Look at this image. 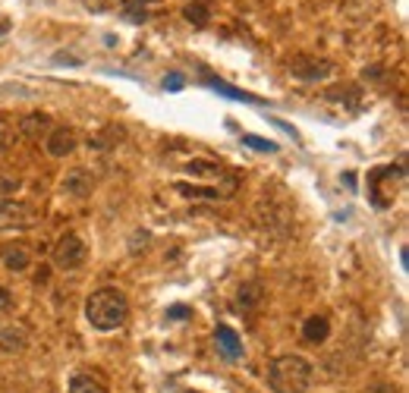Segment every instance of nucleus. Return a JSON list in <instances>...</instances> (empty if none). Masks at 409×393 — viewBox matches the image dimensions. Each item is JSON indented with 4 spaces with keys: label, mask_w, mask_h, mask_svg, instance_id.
Here are the masks:
<instances>
[{
    "label": "nucleus",
    "mask_w": 409,
    "mask_h": 393,
    "mask_svg": "<svg viewBox=\"0 0 409 393\" xmlns=\"http://www.w3.org/2000/svg\"><path fill=\"white\" fill-rule=\"evenodd\" d=\"M129 318V299L123 289L116 287H101L85 299V321H89L94 331L111 333L120 331Z\"/></svg>",
    "instance_id": "f257e3e1"
},
{
    "label": "nucleus",
    "mask_w": 409,
    "mask_h": 393,
    "mask_svg": "<svg viewBox=\"0 0 409 393\" xmlns=\"http://www.w3.org/2000/svg\"><path fill=\"white\" fill-rule=\"evenodd\" d=\"M312 377H315L312 362L296 353L277 355L268 365V387L274 393H305L312 387Z\"/></svg>",
    "instance_id": "f03ea898"
},
{
    "label": "nucleus",
    "mask_w": 409,
    "mask_h": 393,
    "mask_svg": "<svg viewBox=\"0 0 409 393\" xmlns=\"http://www.w3.org/2000/svg\"><path fill=\"white\" fill-rule=\"evenodd\" d=\"M38 223V211L28 201L0 199V230H28Z\"/></svg>",
    "instance_id": "7ed1b4c3"
},
{
    "label": "nucleus",
    "mask_w": 409,
    "mask_h": 393,
    "mask_svg": "<svg viewBox=\"0 0 409 393\" xmlns=\"http://www.w3.org/2000/svg\"><path fill=\"white\" fill-rule=\"evenodd\" d=\"M85 255H89V249H85V243H82L79 233H63V236L54 243V265L63 267V271H76V267H82Z\"/></svg>",
    "instance_id": "20e7f679"
},
{
    "label": "nucleus",
    "mask_w": 409,
    "mask_h": 393,
    "mask_svg": "<svg viewBox=\"0 0 409 393\" xmlns=\"http://www.w3.org/2000/svg\"><path fill=\"white\" fill-rule=\"evenodd\" d=\"M290 72L296 79H302V82H321V79H327L334 72V63L315 54H296L290 60Z\"/></svg>",
    "instance_id": "39448f33"
},
{
    "label": "nucleus",
    "mask_w": 409,
    "mask_h": 393,
    "mask_svg": "<svg viewBox=\"0 0 409 393\" xmlns=\"http://www.w3.org/2000/svg\"><path fill=\"white\" fill-rule=\"evenodd\" d=\"M60 189L67 195H72V199H89L94 192V173L89 167H72V170H67V177L60 179Z\"/></svg>",
    "instance_id": "423d86ee"
},
{
    "label": "nucleus",
    "mask_w": 409,
    "mask_h": 393,
    "mask_svg": "<svg viewBox=\"0 0 409 393\" xmlns=\"http://www.w3.org/2000/svg\"><path fill=\"white\" fill-rule=\"evenodd\" d=\"M76 142H79V135L72 126H50V133L45 135V148H48L50 157L72 155V151H76Z\"/></svg>",
    "instance_id": "0eeeda50"
},
{
    "label": "nucleus",
    "mask_w": 409,
    "mask_h": 393,
    "mask_svg": "<svg viewBox=\"0 0 409 393\" xmlns=\"http://www.w3.org/2000/svg\"><path fill=\"white\" fill-rule=\"evenodd\" d=\"M0 261H4L6 271L13 274H26L32 267V252L23 243H4L0 245Z\"/></svg>",
    "instance_id": "6e6552de"
},
{
    "label": "nucleus",
    "mask_w": 409,
    "mask_h": 393,
    "mask_svg": "<svg viewBox=\"0 0 409 393\" xmlns=\"http://www.w3.org/2000/svg\"><path fill=\"white\" fill-rule=\"evenodd\" d=\"M16 133L26 135V139H32V142H41L50 133V116L48 114H26L23 120H19Z\"/></svg>",
    "instance_id": "1a4fd4ad"
},
{
    "label": "nucleus",
    "mask_w": 409,
    "mask_h": 393,
    "mask_svg": "<svg viewBox=\"0 0 409 393\" xmlns=\"http://www.w3.org/2000/svg\"><path fill=\"white\" fill-rule=\"evenodd\" d=\"M214 343H217V349H221V353L227 355L230 362L243 359V343H239V333L233 331V327L217 324V331H214Z\"/></svg>",
    "instance_id": "9d476101"
},
{
    "label": "nucleus",
    "mask_w": 409,
    "mask_h": 393,
    "mask_svg": "<svg viewBox=\"0 0 409 393\" xmlns=\"http://www.w3.org/2000/svg\"><path fill=\"white\" fill-rule=\"evenodd\" d=\"M302 337L309 340V343H325V340L331 337V321H327L325 315H312V318H305V324H302Z\"/></svg>",
    "instance_id": "9b49d317"
},
{
    "label": "nucleus",
    "mask_w": 409,
    "mask_h": 393,
    "mask_svg": "<svg viewBox=\"0 0 409 393\" xmlns=\"http://www.w3.org/2000/svg\"><path fill=\"white\" fill-rule=\"evenodd\" d=\"M26 343H28V337H26L23 327L13 324V327H4V331H0V349H4V353H23Z\"/></svg>",
    "instance_id": "f8f14e48"
},
{
    "label": "nucleus",
    "mask_w": 409,
    "mask_h": 393,
    "mask_svg": "<svg viewBox=\"0 0 409 393\" xmlns=\"http://www.w3.org/2000/svg\"><path fill=\"white\" fill-rule=\"evenodd\" d=\"M123 129L120 126H104L101 133H94L92 139H89V148H94V151H107V148H114V145H120V139H123Z\"/></svg>",
    "instance_id": "ddd939ff"
},
{
    "label": "nucleus",
    "mask_w": 409,
    "mask_h": 393,
    "mask_svg": "<svg viewBox=\"0 0 409 393\" xmlns=\"http://www.w3.org/2000/svg\"><path fill=\"white\" fill-rule=\"evenodd\" d=\"M70 393H107V387L98 381L94 375H85V371H76L70 377Z\"/></svg>",
    "instance_id": "4468645a"
},
{
    "label": "nucleus",
    "mask_w": 409,
    "mask_h": 393,
    "mask_svg": "<svg viewBox=\"0 0 409 393\" xmlns=\"http://www.w3.org/2000/svg\"><path fill=\"white\" fill-rule=\"evenodd\" d=\"M258 302H261V283H258V280L243 283V287H239V296H236V305H239V309L249 311V309H255Z\"/></svg>",
    "instance_id": "2eb2a0df"
},
{
    "label": "nucleus",
    "mask_w": 409,
    "mask_h": 393,
    "mask_svg": "<svg viewBox=\"0 0 409 393\" xmlns=\"http://www.w3.org/2000/svg\"><path fill=\"white\" fill-rule=\"evenodd\" d=\"M177 192L186 195V199H227V192H221V189H208V186H192V183H177Z\"/></svg>",
    "instance_id": "dca6fc26"
},
{
    "label": "nucleus",
    "mask_w": 409,
    "mask_h": 393,
    "mask_svg": "<svg viewBox=\"0 0 409 393\" xmlns=\"http://www.w3.org/2000/svg\"><path fill=\"white\" fill-rule=\"evenodd\" d=\"M182 16H186L189 26L202 28V26H208V19H211V6L195 0V4H186V6H182Z\"/></svg>",
    "instance_id": "f3484780"
},
{
    "label": "nucleus",
    "mask_w": 409,
    "mask_h": 393,
    "mask_svg": "<svg viewBox=\"0 0 409 393\" xmlns=\"http://www.w3.org/2000/svg\"><path fill=\"white\" fill-rule=\"evenodd\" d=\"M13 139H16V123H13L10 116L0 114V155H4V151L10 148Z\"/></svg>",
    "instance_id": "a211bd4d"
},
{
    "label": "nucleus",
    "mask_w": 409,
    "mask_h": 393,
    "mask_svg": "<svg viewBox=\"0 0 409 393\" xmlns=\"http://www.w3.org/2000/svg\"><path fill=\"white\" fill-rule=\"evenodd\" d=\"M208 85H211L214 92H221V94H227V98H233V101H255V98H249L246 92H239V89H233V85L221 82V79H208Z\"/></svg>",
    "instance_id": "6ab92c4d"
},
{
    "label": "nucleus",
    "mask_w": 409,
    "mask_h": 393,
    "mask_svg": "<svg viewBox=\"0 0 409 393\" xmlns=\"http://www.w3.org/2000/svg\"><path fill=\"white\" fill-rule=\"evenodd\" d=\"M359 89H356V85H334V89L331 92H327V101H356V98H359Z\"/></svg>",
    "instance_id": "aec40b11"
},
{
    "label": "nucleus",
    "mask_w": 409,
    "mask_h": 393,
    "mask_svg": "<svg viewBox=\"0 0 409 393\" xmlns=\"http://www.w3.org/2000/svg\"><path fill=\"white\" fill-rule=\"evenodd\" d=\"M123 16H126L129 19V23H148V10H145V6L142 4H129L126 6V10H123Z\"/></svg>",
    "instance_id": "412c9836"
},
{
    "label": "nucleus",
    "mask_w": 409,
    "mask_h": 393,
    "mask_svg": "<svg viewBox=\"0 0 409 393\" xmlns=\"http://www.w3.org/2000/svg\"><path fill=\"white\" fill-rule=\"evenodd\" d=\"M243 145H249V148H255V151H277V145H274V142L261 139V135H249V133L243 135Z\"/></svg>",
    "instance_id": "4be33fe9"
},
{
    "label": "nucleus",
    "mask_w": 409,
    "mask_h": 393,
    "mask_svg": "<svg viewBox=\"0 0 409 393\" xmlns=\"http://www.w3.org/2000/svg\"><path fill=\"white\" fill-rule=\"evenodd\" d=\"M186 170H189V173H221V164H211V161H189Z\"/></svg>",
    "instance_id": "5701e85b"
},
{
    "label": "nucleus",
    "mask_w": 409,
    "mask_h": 393,
    "mask_svg": "<svg viewBox=\"0 0 409 393\" xmlns=\"http://www.w3.org/2000/svg\"><path fill=\"white\" fill-rule=\"evenodd\" d=\"M167 318H170V321H186V318H192V309H189V305H170Z\"/></svg>",
    "instance_id": "b1692460"
},
{
    "label": "nucleus",
    "mask_w": 409,
    "mask_h": 393,
    "mask_svg": "<svg viewBox=\"0 0 409 393\" xmlns=\"http://www.w3.org/2000/svg\"><path fill=\"white\" fill-rule=\"evenodd\" d=\"M182 85H186V79H182L180 72H170V76H164V89H167V92H180Z\"/></svg>",
    "instance_id": "393cba45"
},
{
    "label": "nucleus",
    "mask_w": 409,
    "mask_h": 393,
    "mask_svg": "<svg viewBox=\"0 0 409 393\" xmlns=\"http://www.w3.org/2000/svg\"><path fill=\"white\" fill-rule=\"evenodd\" d=\"M148 239H151V236H148V230H138L136 236H133V245H129V252H133V255H136V252H142L145 245H148Z\"/></svg>",
    "instance_id": "a878e982"
},
{
    "label": "nucleus",
    "mask_w": 409,
    "mask_h": 393,
    "mask_svg": "<svg viewBox=\"0 0 409 393\" xmlns=\"http://www.w3.org/2000/svg\"><path fill=\"white\" fill-rule=\"evenodd\" d=\"M13 305V296H10V289L6 287H0V311H6Z\"/></svg>",
    "instance_id": "bb28decb"
},
{
    "label": "nucleus",
    "mask_w": 409,
    "mask_h": 393,
    "mask_svg": "<svg viewBox=\"0 0 409 393\" xmlns=\"http://www.w3.org/2000/svg\"><path fill=\"white\" fill-rule=\"evenodd\" d=\"M369 393H400L393 384H375V387H369Z\"/></svg>",
    "instance_id": "cd10ccee"
},
{
    "label": "nucleus",
    "mask_w": 409,
    "mask_h": 393,
    "mask_svg": "<svg viewBox=\"0 0 409 393\" xmlns=\"http://www.w3.org/2000/svg\"><path fill=\"white\" fill-rule=\"evenodd\" d=\"M6 32H10V23L4 19V23H0V35H6Z\"/></svg>",
    "instance_id": "c85d7f7f"
},
{
    "label": "nucleus",
    "mask_w": 409,
    "mask_h": 393,
    "mask_svg": "<svg viewBox=\"0 0 409 393\" xmlns=\"http://www.w3.org/2000/svg\"><path fill=\"white\" fill-rule=\"evenodd\" d=\"M136 4H142V6H145V4H158V0H136Z\"/></svg>",
    "instance_id": "c756f323"
},
{
    "label": "nucleus",
    "mask_w": 409,
    "mask_h": 393,
    "mask_svg": "<svg viewBox=\"0 0 409 393\" xmlns=\"http://www.w3.org/2000/svg\"><path fill=\"white\" fill-rule=\"evenodd\" d=\"M89 4H94V6H98V0H89Z\"/></svg>",
    "instance_id": "7c9ffc66"
}]
</instances>
